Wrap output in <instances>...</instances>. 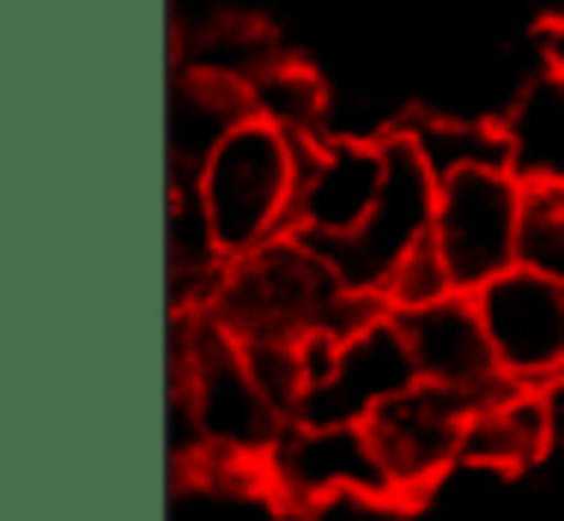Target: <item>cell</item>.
I'll return each mask as SVG.
<instances>
[{
	"instance_id": "cell-15",
	"label": "cell",
	"mask_w": 564,
	"mask_h": 521,
	"mask_svg": "<svg viewBox=\"0 0 564 521\" xmlns=\"http://www.w3.org/2000/svg\"><path fill=\"white\" fill-rule=\"evenodd\" d=\"M231 273V249L219 242L207 206L188 182H171V213H164V279H171V315L207 310L219 279Z\"/></svg>"
},
{
	"instance_id": "cell-1",
	"label": "cell",
	"mask_w": 564,
	"mask_h": 521,
	"mask_svg": "<svg viewBox=\"0 0 564 521\" xmlns=\"http://www.w3.org/2000/svg\"><path fill=\"white\" fill-rule=\"evenodd\" d=\"M382 310H389V303L370 297V291H352L334 273L328 254H322L316 242H304L297 230L280 242H268V249H256V254H237L231 273L219 279V291H213V303H207V315L237 339L352 334V327L377 322Z\"/></svg>"
},
{
	"instance_id": "cell-16",
	"label": "cell",
	"mask_w": 564,
	"mask_h": 521,
	"mask_svg": "<svg viewBox=\"0 0 564 521\" xmlns=\"http://www.w3.org/2000/svg\"><path fill=\"white\" fill-rule=\"evenodd\" d=\"M249 116L273 121V128H285L304 145H316L322 133H334L328 128V85L292 55H280L273 67H261L256 79H249Z\"/></svg>"
},
{
	"instance_id": "cell-20",
	"label": "cell",
	"mask_w": 564,
	"mask_h": 521,
	"mask_svg": "<svg viewBox=\"0 0 564 521\" xmlns=\"http://www.w3.org/2000/svg\"><path fill=\"white\" fill-rule=\"evenodd\" d=\"M449 291H462V285H455L449 261H443L437 237H425L401 267H394L389 291H382V303H389V310H419V303H437V297H449Z\"/></svg>"
},
{
	"instance_id": "cell-3",
	"label": "cell",
	"mask_w": 564,
	"mask_h": 521,
	"mask_svg": "<svg viewBox=\"0 0 564 521\" xmlns=\"http://www.w3.org/2000/svg\"><path fill=\"white\" fill-rule=\"evenodd\" d=\"M304 140H292L285 128L261 116H243L213 158L200 164V176L188 188L200 194L219 242L237 254H256L268 242L292 237V213H297V176H304Z\"/></svg>"
},
{
	"instance_id": "cell-11",
	"label": "cell",
	"mask_w": 564,
	"mask_h": 521,
	"mask_svg": "<svg viewBox=\"0 0 564 521\" xmlns=\"http://www.w3.org/2000/svg\"><path fill=\"white\" fill-rule=\"evenodd\" d=\"M406 327V346H413V363L425 382L455 388L467 400H486L491 388H503L498 351H491L486 315H479L474 291H449L437 303H419V310H394Z\"/></svg>"
},
{
	"instance_id": "cell-18",
	"label": "cell",
	"mask_w": 564,
	"mask_h": 521,
	"mask_svg": "<svg viewBox=\"0 0 564 521\" xmlns=\"http://www.w3.org/2000/svg\"><path fill=\"white\" fill-rule=\"evenodd\" d=\"M280 55H285V48L273 43L261 24L219 19V24H200V31H195L183 67H200V73H213V79H231V85H243V91H249V79H256L261 67H273Z\"/></svg>"
},
{
	"instance_id": "cell-5",
	"label": "cell",
	"mask_w": 564,
	"mask_h": 521,
	"mask_svg": "<svg viewBox=\"0 0 564 521\" xmlns=\"http://www.w3.org/2000/svg\"><path fill=\"white\" fill-rule=\"evenodd\" d=\"M382 140H389V170H382V194H377V206H370V218L352 237L322 242L334 273L352 291H370V297L389 291L394 267H401L406 254L431 237V225H437V170H431L425 152L406 140V128L382 133Z\"/></svg>"
},
{
	"instance_id": "cell-14",
	"label": "cell",
	"mask_w": 564,
	"mask_h": 521,
	"mask_svg": "<svg viewBox=\"0 0 564 521\" xmlns=\"http://www.w3.org/2000/svg\"><path fill=\"white\" fill-rule=\"evenodd\" d=\"M249 116V91L231 79H213L200 67H176L171 79V182H195L200 164L213 158V145Z\"/></svg>"
},
{
	"instance_id": "cell-8",
	"label": "cell",
	"mask_w": 564,
	"mask_h": 521,
	"mask_svg": "<svg viewBox=\"0 0 564 521\" xmlns=\"http://www.w3.org/2000/svg\"><path fill=\"white\" fill-rule=\"evenodd\" d=\"M467 419H474V400L455 394V388H437L419 376L406 394L382 400L370 412V436H377V455L394 479V497L413 503L419 491L443 479L449 467H462V448H467Z\"/></svg>"
},
{
	"instance_id": "cell-4",
	"label": "cell",
	"mask_w": 564,
	"mask_h": 521,
	"mask_svg": "<svg viewBox=\"0 0 564 521\" xmlns=\"http://www.w3.org/2000/svg\"><path fill=\"white\" fill-rule=\"evenodd\" d=\"M261 491L285 509L401 503L377 455V436L358 419H292L261 460Z\"/></svg>"
},
{
	"instance_id": "cell-19",
	"label": "cell",
	"mask_w": 564,
	"mask_h": 521,
	"mask_svg": "<svg viewBox=\"0 0 564 521\" xmlns=\"http://www.w3.org/2000/svg\"><path fill=\"white\" fill-rule=\"evenodd\" d=\"M516 261L546 273V279H564V188H528Z\"/></svg>"
},
{
	"instance_id": "cell-2",
	"label": "cell",
	"mask_w": 564,
	"mask_h": 521,
	"mask_svg": "<svg viewBox=\"0 0 564 521\" xmlns=\"http://www.w3.org/2000/svg\"><path fill=\"white\" fill-rule=\"evenodd\" d=\"M171 376L188 382V394H195L200 431H207V467L261 485V460L292 419L256 382L237 334H225L207 310L171 315Z\"/></svg>"
},
{
	"instance_id": "cell-9",
	"label": "cell",
	"mask_w": 564,
	"mask_h": 521,
	"mask_svg": "<svg viewBox=\"0 0 564 521\" xmlns=\"http://www.w3.org/2000/svg\"><path fill=\"white\" fill-rule=\"evenodd\" d=\"M474 297H479V315H486L503 382H528V388L558 382L564 376V279H546L516 261L510 273L486 279Z\"/></svg>"
},
{
	"instance_id": "cell-7",
	"label": "cell",
	"mask_w": 564,
	"mask_h": 521,
	"mask_svg": "<svg viewBox=\"0 0 564 521\" xmlns=\"http://www.w3.org/2000/svg\"><path fill=\"white\" fill-rule=\"evenodd\" d=\"M310 358V394L297 419H358L365 424L382 400L406 394L419 382L413 346L394 310H382L377 322L352 327V334H304Z\"/></svg>"
},
{
	"instance_id": "cell-10",
	"label": "cell",
	"mask_w": 564,
	"mask_h": 521,
	"mask_svg": "<svg viewBox=\"0 0 564 521\" xmlns=\"http://www.w3.org/2000/svg\"><path fill=\"white\" fill-rule=\"evenodd\" d=\"M382 170H389V140H365V133H322L304 152V176H297V213L292 230L304 242H340L370 218L382 194Z\"/></svg>"
},
{
	"instance_id": "cell-6",
	"label": "cell",
	"mask_w": 564,
	"mask_h": 521,
	"mask_svg": "<svg viewBox=\"0 0 564 521\" xmlns=\"http://www.w3.org/2000/svg\"><path fill=\"white\" fill-rule=\"evenodd\" d=\"M522 213H528V182L510 164H479L455 170L437 182V237L455 285L479 291L486 279L510 273L522 249Z\"/></svg>"
},
{
	"instance_id": "cell-17",
	"label": "cell",
	"mask_w": 564,
	"mask_h": 521,
	"mask_svg": "<svg viewBox=\"0 0 564 521\" xmlns=\"http://www.w3.org/2000/svg\"><path fill=\"white\" fill-rule=\"evenodd\" d=\"M406 140L425 152V164L443 176L455 170H479V164H510L503 145V121H474V116H419L406 121Z\"/></svg>"
},
{
	"instance_id": "cell-12",
	"label": "cell",
	"mask_w": 564,
	"mask_h": 521,
	"mask_svg": "<svg viewBox=\"0 0 564 521\" xmlns=\"http://www.w3.org/2000/svg\"><path fill=\"white\" fill-rule=\"evenodd\" d=\"M558 443V412H552L546 388L528 382H503L486 400H474V419H467V467L486 473H528L534 460H546V448Z\"/></svg>"
},
{
	"instance_id": "cell-13",
	"label": "cell",
	"mask_w": 564,
	"mask_h": 521,
	"mask_svg": "<svg viewBox=\"0 0 564 521\" xmlns=\"http://www.w3.org/2000/svg\"><path fill=\"white\" fill-rule=\"evenodd\" d=\"M498 121H503V145H510L516 176L528 188H564V67L558 61L528 73Z\"/></svg>"
}]
</instances>
